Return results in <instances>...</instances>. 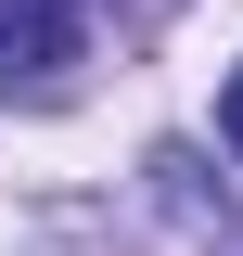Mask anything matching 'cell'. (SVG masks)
Here are the masks:
<instances>
[{
    "label": "cell",
    "instance_id": "1",
    "mask_svg": "<svg viewBox=\"0 0 243 256\" xmlns=\"http://www.w3.org/2000/svg\"><path fill=\"white\" fill-rule=\"evenodd\" d=\"M77 52H90V0H0V77L52 90Z\"/></svg>",
    "mask_w": 243,
    "mask_h": 256
},
{
    "label": "cell",
    "instance_id": "2",
    "mask_svg": "<svg viewBox=\"0 0 243 256\" xmlns=\"http://www.w3.org/2000/svg\"><path fill=\"white\" fill-rule=\"evenodd\" d=\"M218 141L243 154V64H230V90H218Z\"/></svg>",
    "mask_w": 243,
    "mask_h": 256
}]
</instances>
